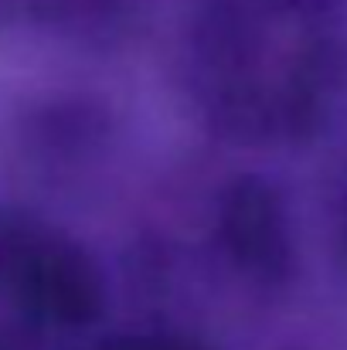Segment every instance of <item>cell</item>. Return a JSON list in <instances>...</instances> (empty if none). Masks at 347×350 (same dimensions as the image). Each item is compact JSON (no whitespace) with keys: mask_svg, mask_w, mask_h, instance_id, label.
Masks as SVG:
<instances>
[{"mask_svg":"<svg viewBox=\"0 0 347 350\" xmlns=\"http://www.w3.org/2000/svg\"><path fill=\"white\" fill-rule=\"evenodd\" d=\"M0 350H38V344L7 317H0Z\"/></svg>","mask_w":347,"mask_h":350,"instance_id":"6da1fadb","label":"cell"}]
</instances>
